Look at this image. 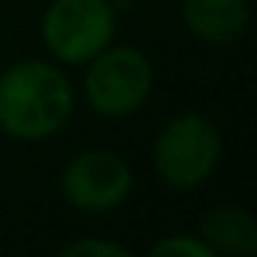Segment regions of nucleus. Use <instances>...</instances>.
Wrapping results in <instances>:
<instances>
[{"label": "nucleus", "mask_w": 257, "mask_h": 257, "mask_svg": "<svg viewBox=\"0 0 257 257\" xmlns=\"http://www.w3.org/2000/svg\"><path fill=\"white\" fill-rule=\"evenodd\" d=\"M155 70L146 52L134 46H106L88 61L82 94L94 115L118 121L134 115L152 94Z\"/></svg>", "instance_id": "3"}, {"label": "nucleus", "mask_w": 257, "mask_h": 257, "mask_svg": "<svg viewBox=\"0 0 257 257\" xmlns=\"http://www.w3.org/2000/svg\"><path fill=\"white\" fill-rule=\"evenodd\" d=\"M221 161V134L200 112L173 115L155 137L152 164L173 191H197L212 179Z\"/></svg>", "instance_id": "2"}, {"label": "nucleus", "mask_w": 257, "mask_h": 257, "mask_svg": "<svg viewBox=\"0 0 257 257\" xmlns=\"http://www.w3.org/2000/svg\"><path fill=\"white\" fill-rule=\"evenodd\" d=\"M149 254L152 257H215L200 236H185V233H173V236L158 239L149 248Z\"/></svg>", "instance_id": "8"}, {"label": "nucleus", "mask_w": 257, "mask_h": 257, "mask_svg": "<svg viewBox=\"0 0 257 257\" xmlns=\"http://www.w3.org/2000/svg\"><path fill=\"white\" fill-rule=\"evenodd\" d=\"M64 257H131V248L112 239H76L61 248Z\"/></svg>", "instance_id": "9"}, {"label": "nucleus", "mask_w": 257, "mask_h": 257, "mask_svg": "<svg viewBox=\"0 0 257 257\" xmlns=\"http://www.w3.org/2000/svg\"><path fill=\"white\" fill-rule=\"evenodd\" d=\"M212 254H233V257H248L257 251V221L251 212L239 206H215L200 218V233H197Z\"/></svg>", "instance_id": "7"}, {"label": "nucleus", "mask_w": 257, "mask_h": 257, "mask_svg": "<svg viewBox=\"0 0 257 257\" xmlns=\"http://www.w3.org/2000/svg\"><path fill=\"white\" fill-rule=\"evenodd\" d=\"M182 19L197 40L227 46L248 28V0H185Z\"/></svg>", "instance_id": "6"}, {"label": "nucleus", "mask_w": 257, "mask_h": 257, "mask_svg": "<svg viewBox=\"0 0 257 257\" xmlns=\"http://www.w3.org/2000/svg\"><path fill=\"white\" fill-rule=\"evenodd\" d=\"M76 94L67 73L49 61H19L0 73V131L19 143H40L70 124Z\"/></svg>", "instance_id": "1"}, {"label": "nucleus", "mask_w": 257, "mask_h": 257, "mask_svg": "<svg viewBox=\"0 0 257 257\" xmlns=\"http://www.w3.org/2000/svg\"><path fill=\"white\" fill-rule=\"evenodd\" d=\"M118 31V10L112 0H52L40 34L58 64H88Z\"/></svg>", "instance_id": "4"}, {"label": "nucleus", "mask_w": 257, "mask_h": 257, "mask_svg": "<svg viewBox=\"0 0 257 257\" xmlns=\"http://www.w3.org/2000/svg\"><path fill=\"white\" fill-rule=\"evenodd\" d=\"M64 200L88 215H109L134 194V170L118 152L88 149L67 161L61 173Z\"/></svg>", "instance_id": "5"}]
</instances>
